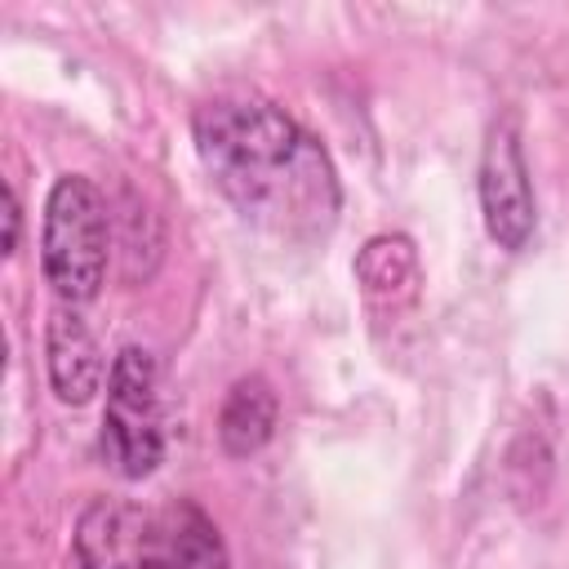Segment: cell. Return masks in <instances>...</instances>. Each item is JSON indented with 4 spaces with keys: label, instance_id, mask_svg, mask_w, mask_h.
<instances>
[{
    "label": "cell",
    "instance_id": "4",
    "mask_svg": "<svg viewBox=\"0 0 569 569\" xmlns=\"http://www.w3.org/2000/svg\"><path fill=\"white\" fill-rule=\"evenodd\" d=\"M476 187H480L485 231L493 236V244L507 249V253L525 249L533 227H538V204H533V182H529V164H525L516 120H498L489 129L485 151H480V182Z\"/></svg>",
    "mask_w": 569,
    "mask_h": 569
},
{
    "label": "cell",
    "instance_id": "6",
    "mask_svg": "<svg viewBox=\"0 0 569 569\" xmlns=\"http://www.w3.org/2000/svg\"><path fill=\"white\" fill-rule=\"evenodd\" d=\"M44 351H49V382H53L58 400L84 405V400H93V391H102V373H107L102 347H98V338L80 311L58 307L49 316Z\"/></svg>",
    "mask_w": 569,
    "mask_h": 569
},
{
    "label": "cell",
    "instance_id": "7",
    "mask_svg": "<svg viewBox=\"0 0 569 569\" xmlns=\"http://www.w3.org/2000/svg\"><path fill=\"white\" fill-rule=\"evenodd\" d=\"M276 391L262 373H249V378H236L227 400H222V413H218V440L231 458H249L258 453L271 431H276Z\"/></svg>",
    "mask_w": 569,
    "mask_h": 569
},
{
    "label": "cell",
    "instance_id": "9",
    "mask_svg": "<svg viewBox=\"0 0 569 569\" xmlns=\"http://www.w3.org/2000/svg\"><path fill=\"white\" fill-rule=\"evenodd\" d=\"M18 227H22V204H18L13 182H4V253L18 249Z\"/></svg>",
    "mask_w": 569,
    "mask_h": 569
},
{
    "label": "cell",
    "instance_id": "1",
    "mask_svg": "<svg viewBox=\"0 0 569 569\" xmlns=\"http://www.w3.org/2000/svg\"><path fill=\"white\" fill-rule=\"evenodd\" d=\"M200 164L213 187L258 231L311 244L338 222L342 191L325 147L276 102L213 98L191 120Z\"/></svg>",
    "mask_w": 569,
    "mask_h": 569
},
{
    "label": "cell",
    "instance_id": "5",
    "mask_svg": "<svg viewBox=\"0 0 569 569\" xmlns=\"http://www.w3.org/2000/svg\"><path fill=\"white\" fill-rule=\"evenodd\" d=\"M164 547V511L102 498L76 525L80 569H156Z\"/></svg>",
    "mask_w": 569,
    "mask_h": 569
},
{
    "label": "cell",
    "instance_id": "3",
    "mask_svg": "<svg viewBox=\"0 0 569 569\" xmlns=\"http://www.w3.org/2000/svg\"><path fill=\"white\" fill-rule=\"evenodd\" d=\"M102 458L116 476L142 480L164 458L160 431V391L156 360L147 347H120L107 373V409H102Z\"/></svg>",
    "mask_w": 569,
    "mask_h": 569
},
{
    "label": "cell",
    "instance_id": "8",
    "mask_svg": "<svg viewBox=\"0 0 569 569\" xmlns=\"http://www.w3.org/2000/svg\"><path fill=\"white\" fill-rule=\"evenodd\" d=\"M156 569H231L218 525L196 502H173L164 511V547Z\"/></svg>",
    "mask_w": 569,
    "mask_h": 569
},
{
    "label": "cell",
    "instance_id": "2",
    "mask_svg": "<svg viewBox=\"0 0 569 569\" xmlns=\"http://www.w3.org/2000/svg\"><path fill=\"white\" fill-rule=\"evenodd\" d=\"M111 253V209L84 173H62L44 200L40 262L62 302H89L102 289Z\"/></svg>",
    "mask_w": 569,
    "mask_h": 569
}]
</instances>
